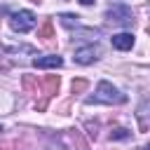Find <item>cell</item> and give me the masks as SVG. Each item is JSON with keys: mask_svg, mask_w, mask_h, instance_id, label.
I'll return each instance as SVG.
<instances>
[{"mask_svg": "<svg viewBox=\"0 0 150 150\" xmlns=\"http://www.w3.org/2000/svg\"><path fill=\"white\" fill-rule=\"evenodd\" d=\"M75 63H82V66H89L94 63L96 59H101V47L98 45H87V47H77L75 49Z\"/></svg>", "mask_w": 150, "mask_h": 150, "instance_id": "obj_4", "label": "cell"}, {"mask_svg": "<svg viewBox=\"0 0 150 150\" xmlns=\"http://www.w3.org/2000/svg\"><path fill=\"white\" fill-rule=\"evenodd\" d=\"M35 23H38V19H35V14L30 9H19V12L9 14V26L16 33H28V30L35 28Z\"/></svg>", "mask_w": 150, "mask_h": 150, "instance_id": "obj_2", "label": "cell"}, {"mask_svg": "<svg viewBox=\"0 0 150 150\" xmlns=\"http://www.w3.org/2000/svg\"><path fill=\"white\" fill-rule=\"evenodd\" d=\"M94 0H80V5H91Z\"/></svg>", "mask_w": 150, "mask_h": 150, "instance_id": "obj_13", "label": "cell"}, {"mask_svg": "<svg viewBox=\"0 0 150 150\" xmlns=\"http://www.w3.org/2000/svg\"><path fill=\"white\" fill-rule=\"evenodd\" d=\"M63 63V59L59 54H47V56H38L33 59V66L35 68H59Z\"/></svg>", "mask_w": 150, "mask_h": 150, "instance_id": "obj_5", "label": "cell"}, {"mask_svg": "<svg viewBox=\"0 0 150 150\" xmlns=\"http://www.w3.org/2000/svg\"><path fill=\"white\" fill-rule=\"evenodd\" d=\"M129 136H131V131L124 129V127H115V129H110V141H127Z\"/></svg>", "mask_w": 150, "mask_h": 150, "instance_id": "obj_10", "label": "cell"}, {"mask_svg": "<svg viewBox=\"0 0 150 150\" xmlns=\"http://www.w3.org/2000/svg\"><path fill=\"white\" fill-rule=\"evenodd\" d=\"M112 47L120 49V52L131 49L134 47V35L131 33H117V35H112Z\"/></svg>", "mask_w": 150, "mask_h": 150, "instance_id": "obj_6", "label": "cell"}, {"mask_svg": "<svg viewBox=\"0 0 150 150\" xmlns=\"http://www.w3.org/2000/svg\"><path fill=\"white\" fill-rule=\"evenodd\" d=\"M105 19L110 23H122V26H131L134 23V12L127 5H112L105 12Z\"/></svg>", "mask_w": 150, "mask_h": 150, "instance_id": "obj_3", "label": "cell"}, {"mask_svg": "<svg viewBox=\"0 0 150 150\" xmlns=\"http://www.w3.org/2000/svg\"><path fill=\"white\" fill-rule=\"evenodd\" d=\"M124 101H127V94H122L117 87H112V84L105 82V80H101V82L96 84L94 96L87 98L89 105H91V103H105V105H112V103H124Z\"/></svg>", "mask_w": 150, "mask_h": 150, "instance_id": "obj_1", "label": "cell"}, {"mask_svg": "<svg viewBox=\"0 0 150 150\" xmlns=\"http://www.w3.org/2000/svg\"><path fill=\"white\" fill-rule=\"evenodd\" d=\"M38 38H45V40H52V38H54V23H52V19H47V21L40 26Z\"/></svg>", "mask_w": 150, "mask_h": 150, "instance_id": "obj_9", "label": "cell"}, {"mask_svg": "<svg viewBox=\"0 0 150 150\" xmlns=\"http://www.w3.org/2000/svg\"><path fill=\"white\" fill-rule=\"evenodd\" d=\"M59 19H61V23H63L66 28H80V16H73V14H61Z\"/></svg>", "mask_w": 150, "mask_h": 150, "instance_id": "obj_11", "label": "cell"}, {"mask_svg": "<svg viewBox=\"0 0 150 150\" xmlns=\"http://www.w3.org/2000/svg\"><path fill=\"white\" fill-rule=\"evenodd\" d=\"M0 131H2V127H0Z\"/></svg>", "mask_w": 150, "mask_h": 150, "instance_id": "obj_14", "label": "cell"}, {"mask_svg": "<svg viewBox=\"0 0 150 150\" xmlns=\"http://www.w3.org/2000/svg\"><path fill=\"white\" fill-rule=\"evenodd\" d=\"M136 120H138V129L141 131H148V98L141 101L138 112H136Z\"/></svg>", "mask_w": 150, "mask_h": 150, "instance_id": "obj_7", "label": "cell"}, {"mask_svg": "<svg viewBox=\"0 0 150 150\" xmlns=\"http://www.w3.org/2000/svg\"><path fill=\"white\" fill-rule=\"evenodd\" d=\"M87 89V80H73V94H80Z\"/></svg>", "mask_w": 150, "mask_h": 150, "instance_id": "obj_12", "label": "cell"}, {"mask_svg": "<svg viewBox=\"0 0 150 150\" xmlns=\"http://www.w3.org/2000/svg\"><path fill=\"white\" fill-rule=\"evenodd\" d=\"M56 91H59V77H56V75L45 77V96H47V98H52Z\"/></svg>", "mask_w": 150, "mask_h": 150, "instance_id": "obj_8", "label": "cell"}]
</instances>
